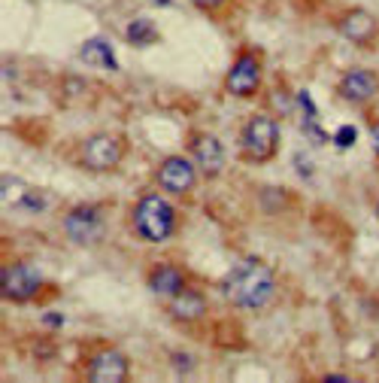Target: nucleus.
<instances>
[{
	"mask_svg": "<svg viewBox=\"0 0 379 383\" xmlns=\"http://www.w3.org/2000/svg\"><path fill=\"white\" fill-rule=\"evenodd\" d=\"M219 289L227 304L240 311H261L276 295V274L261 259H240L227 268Z\"/></svg>",
	"mask_w": 379,
	"mask_h": 383,
	"instance_id": "1",
	"label": "nucleus"
},
{
	"mask_svg": "<svg viewBox=\"0 0 379 383\" xmlns=\"http://www.w3.org/2000/svg\"><path fill=\"white\" fill-rule=\"evenodd\" d=\"M131 226L137 238H143L146 243H164L176 231V207L161 192H149L134 204Z\"/></svg>",
	"mask_w": 379,
	"mask_h": 383,
	"instance_id": "2",
	"label": "nucleus"
},
{
	"mask_svg": "<svg viewBox=\"0 0 379 383\" xmlns=\"http://www.w3.org/2000/svg\"><path fill=\"white\" fill-rule=\"evenodd\" d=\"M240 149L246 162H255V165L270 162L279 149V122L264 113L249 116L240 128Z\"/></svg>",
	"mask_w": 379,
	"mask_h": 383,
	"instance_id": "3",
	"label": "nucleus"
},
{
	"mask_svg": "<svg viewBox=\"0 0 379 383\" xmlns=\"http://www.w3.org/2000/svg\"><path fill=\"white\" fill-rule=\"evenodd\" d=\"M61 228L64 238L76 243V247H91L106 234V216L97 204H76L64 213Z\"/></svg>",
	"mask_w": 379,
	"mask_h": 383,
	"instance_id": "4",
	"label": "nucleus"
},
{
	"mask_svg": "<svg viewBox=\"0 0 379 383\" xmlns=\"http://www.w3.org/2000/svg\"><path fill=\"white\" fill-rule=\"evenodd\" d=\"M125 158V143L115 134H91L85 137L79 146V165L94 174H110L122 165Z\"/></svg>",
	"mask_w": 379,
	"mask_h": 383,
	"instance_id": "5",
	"label": "nucleus"
},
{
	"mask_svg": "<svg viewBox=\"0 0 379 383\" xmlns=\"http://www.w3.org/2000/svg\"><path fill=\"white\" fill-rule=\"evenodd\" d=\"M40 289H43V274L34 265H28V262L4 265V271H0V295H4L9 304L34 301Z\"/></svg>",
	"mask_w": 379,
	"mask_h": 383,
	"instance_id": "6",
	"label": "nucleus"
},
{
	"mask_svg": "<svg viewBox=\"0 0 379 383\" xmlns=\"http://www.w3.org/2000/svg\"><path fill=\"white\" fill-rule=\"evenodd\" d=\"M155 183L170 198H186L198 186V165L186 155H167L155 170Z\"/></svg>",
	"mask_w": 379,
	"mask_h": 383,
	"instance_id": "7",
	"label": "nucleus"
},
{
	"mask_svg": "<svg viewBox=\"0 0 379 383\" xmlns=\"http://www.w3.org/2000/svg\"><path fill=\"white\" fill-rule=\"evenodd\" d=\"M89 383H125L131 377V362L122 350L115 347H101L97 353H91V359L85 362V374Z\"/></svg>",
	"mask_w": 379,
	"mask_h": 383,
	"instance_id": "8",
	"label": "nucleus"
},
{
	"mask_svg": "<svg viewBox=\"0 0 379 383\" xmlns=\"http://www.w3.org/2000/svg\"><path fill=\"white\" fill-rule=\"evenodd\" d=\"M261 79H264V70L258 55L255 52H240L225 77V91L234 94V98H252L261 89Z\"/></svg>",
	"mask_w": 379,
	"mask_h": 383,
	"instance_id": "9",
	"label": "nucleus"
},
{
	"mask_svg": "<svg viewBox=\"0 0 379 383\" xmlns=\"http://www.w3.org/2000/svg\"><path fill=\"white\" fill-rule=\"evenodd\" d=\"M188 152H191V162L198 165V170L207 179L222 177V170H225V146L219 143V137L194 134L188 140Z\"/></svg>",
	"mask_w": 379,
	"mask_h": 383,
	"instance_id": "10",
	"label": "nucleus"
},
{
	"mask_svg": "<svg viewBox=\"0 0 379 383\" xmlns=\"http://www.w3.org/2000/svg\"><path fill=\"white\" fill-rule=\"evenodd\" d=\"M337 91H340V98H346L349 104H364V101L376 98V91H379V77H376L373 70L352 67V70H346L343 77H340Z\"/></svg>",
	"mask_w": 379,
	"mask_h": 383,
	"instance_id": "11",
	"label": "nucleus"
},
{
	"mask_svg": "<svg viewBox=\"0 0 379 383\" xmlns=\"http://www.w3.org/2000/svg\"><path fill=\"white\" fill-rule=\"evenodd\" d=\"M146 283H149V289L155 298H161V301H173V298L186 289V274H182L176 265H155V268L149 271Z\"/></svg>",
	"mask_w": 379,
	"mask_h": 383,
	"instance_id": "12",
	"label": "nucleus"
},
{
	"mask_svg": "<svg viewBox=\"0 0 379 383\" xmlns=\"http://www.w3.org/2000/svg\"><path fill=\"white\" fill-rule=\"evenodd\" d=\"M340 34L355 43V46H367V43H373L376 30H379V21L367 13V9H349L343 18H340Z\"/></svg>",
	"mask_w": 379,
	"mask_h": 383,
	"instance_id": "13",
	"label": "nucleus"
},
{
	"mask_svg": "<svg viewBox=\"0 0 379 383\" xmlns=\"http://www.w3.org/2000/svg\"><path fill=\"white\" fill-rule=\"evenodd\" d=\"M167 311H170V316L176 319V323H198V319L207 313V298H203V292H198V289H182L173 301H167Z\"/></svg>",
	"mask_w": 379,
	"mask_h": 383,
	"instance_id": "14",
	"label": "nucleus"
},
{
	"mask_svg": "<svg viewBox=\"0 0 379 383\" xmlns=\"http://www.w3.org/2000/svg\"><path fill=\"white\" fill-rule=\"evenodd\" d=\"M79 58L91 67H101V70H118V58H115V49L110 40L103 37H91L79 46Z\"/></svg>",
	"mask_w": 379,
	"mask_h": 383,
	"instance_id": "15",
	"label": "nucleus"
},
{
	"mask_svg": "<svg viewBox=\"0 0 379 383\" xmlns=\"http://www.w3.org/2000/svg\"><path fill=\"white\" fill-rule=\"evenodd\" d=\"M125 40L137 49L152 46V43L158 40V28L152 25L149 18H134V21H128V28H125Z\"/></svg>",
	"mask_w": 379,
	"mask_h": 383,
	"instance_id": "16",
	"label": "nucleus"
},
{
	"mask_svg": "<svg viewBox=\"0 0 379 383\" xmlns=\"http://www.w3.org/2000/svg\"><path fill=\"white\" fill-rule=\"evenodd\" d=\"M258 201H261V210L264 213H279V210L288 207V192L285 189H261Z\"/></svg>",
	"mask_w": 379,
	"mask_h": 383,
	"instance_id": "17",
	"label": "nucleus"
},
{
	"mask_svg": "<svg viewBox=\"0 0 379 383\" xmlns=\"http://www.w3.org/2000/svg\"><path fill=\"white\" fill-rule=\"evenodd\" d=\"M355 140H358V131H355L352 125H343L337 134H334V146L337 149H349V146H355Z\"/></svg>",
	"mask_w": 379,
	"mask_h": 383,
	"instance_id": "18",
	"label": "nucleus"
},
{
	"mask_svg": "<svg viewBox=\"0 0 379 383\" xmlns=\"http://www.w3.org/2000/svg\"><path fill=\"white\" fill-rule=\"evenodd\" d=\"M303 134H307V137H310V140L316 143V146H322L324 140H328V134H324V131H319V125L312 122L310 116H307V119H303Z\"/></svg>",
	"mask_w": 379,
	"mask_h": 383,
	"instance_id": "19",
	"label": "nucleus"
},
{
	"mask_svg": "<svg viewBox=\"0 0 379 383\" xmlns=\"http://www.w3.org/2000/svg\"><path fill=\"white\" fill-rule=\"evenodd\" d=\"M191 4L198 9H203V13H215V9H222L227 0H191Z\"/></svg>",
	"mask_w": 379,
	"mask_h": 383,
	"instance_id": "20",
	"label": "nucleus"
},
{
	"mask_svg": "<svg viewBox=\"0 0 379 383\" xmlns=\"http://www.w3.org/2000/svg\"><path fill=\"white\" fill-rule=\"evenodd\" d=\"M322 380H324V383H352L349 374H324Z\"/></svg>",
	"mask_w": 379,
	"mask_h": 383,
	"instance_id": "21",
	"label": "nucleus"
},
{
	"mask_svg": "<svg viewBox=\"0 0 379 383\" xmlns=\"http://www.w3.org/2000/svg\"><path fill=\"white\" fill-rule=\"evenodd\" d=\"M370 143H373V152L379 158V122H373V128H370Z\"/></svg>",
	"mask_w": 379,
	"mask_h": 383,
	"instance_id": "22",
	"label": "nucleus"
},
{
	"mask_svg": "<svg viewBox=\"0 0 379 383\" xmlns=\"http://www.w3.org/2000/svg\"><path fill=\"white\" fill-rule=\"evenodd\" d=\"M46 326H55V328H58V326H61V316H58V313H55V316H46Z\"/></svg>",
	"mask_w": 379,
	"mask_h": 383,
	"instance_id": "23",
	"label": "nucleus"
},
{
	"mask_svg": "<svg viewBox=\"0 0 379 383\" xmlns=\"http://www.w3.org/2000/svg\"><path fill=\"white\" fill-rule=\"evenodd\" d=\"M376 216H379V204H376Z\"/></svg>",
	"mask_w": 379,
	"mask_h": 383,
	"instance_id": "24",
	"label": "nucleus"
}]
</instances>
